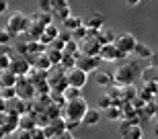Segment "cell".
Returning <instances> with one entry per match:
<instances>
[{"label": "cell", "instance_id": "6da1fadb", "mask_svg": "<svg viewBox=\"0 0 158 139\" xmlns=\"http://www.w3.org/2000/svg\"><path fill=\"white\" fill-rule=\"evenodd\" d=\"M142 70L138 68L135 62H127V64H121L113 76V84H117V86H129V84H134V78L135 76H140Z\"/></svg>", "mask_w": 158, "mask_h": 139}, {"label": "cell", "instance_id": "7a4b0ae2", "mask_svg": "<svg viewBox=\"0 0 158 139\" xmlns=\"http://www.w3.org/2000/svg\"><path fill=\"white\" fill-rule=\"evenodd\" d=\"M88 110V102L84 98H74V100H68V102L62 106V117L66 121H82L84 113Z\"/></svg>", "mask_w": 158, "mask_h": 139}, {"label": "cell", "instance_id": "3957f363", "mask_svg": "<svg viewBox=\"0 0 158 139\" xmlns=\"http://www.w3.org/2000/svg\"><path fill=\"white\" fill-rule=\"evenodd\" d=\"M29 25H31V18L27 17V14L17 10V12H12L10 17H8V21H6V31H8L12 37H17V35L27 33Z\"/></svg>", "mask_w": 158, "mask_h": 139}, {"label": "cell", "instance_id": "277c9868", "mask_svg": "<svg viewBox=\"0 0 158 139\" xmlns=\"http://www.w3.org/2000/svg\"><path fill=\"white\" fill-rule=\"evenodd\" d=\"M113 45L117 47L121 53H125V55H131L135 49V45H138V39H135L131 33H121L115 37V41H113Z\"/></svg>", "mask_w": 158, "mask_h": 139}, {"label": "cell", "instance_id": "5b68a950", "mask_svg": "<svg viewBox=\"0 0 158 139\" xmlns=\"http://www.w3.org/2000/svg\"><path fill=\"white\" fill-rule=\"evenodd\" d=\"M74 58H76V68H80L82 72H86V74H94V72L99 70L101 62H103L99 55H97V58H90V55H82L80 51H78Z\"/></svg>", "mask_w": 158, "mask_h": 139}, {"label": "cell", "instance_id": "8992f818", "mask_svg": "<svg viewBox=\"0 0 158 139\" xmlns=\"http://www.w3.org/2000/svg\"><path fill=\"white\" fill-rule=\"evenodd\" d=\"M17 98H23L29 102L31 98H35V86L29 82V78L27 76H19V80H17Z\"/></svg>", "mask_w": 158, "mask_h": 139}, {"label": "cell", "instance_id": "52a82bcc", "mask_svg": "<svg viewBox=\"0 0 158 139\" xmlns=\"http://www.w3.org/2000/svg\"><path fill=\"white\" fill-rule=\"evenodd\" d=\"M66 82H68V86L82 90V88L86 86V82H88V74L82 72L80 68H72V70L66 72Z\"/></svg>", "mask_w": 158, "mask_h": 139}, {"label": "cell", "instance_id": "ba28073f", "mask_svg": "<svg viewBox=\"0 0 158 139\" xmlns=\"http://www.w3.org/2000/svg\"><path fill=\"white\" fill-rule=\"evenodd\" d=\"M78 45H80V53H82V55H90V58H97V55L101 53V43L94 39V35L90 33V31H88V37H86L84 41H80Z\"/></svg>", "mask_w": 158, "mask_h": 139}, {"label": "cell", "instance_id": "9c48e42d", "mask_svg": "<svg viewBox=\"0 0 158 139\" xmlns=\"http://www.w3.org/2000/svg\"><path fill=\"white\" fill-rule=\"evenodd\" d=\"M99 58L103 59V62H121V59H125L127 55H125V53H121L117 47L113 45V43H107V45H101Z\"/></svg>", "mask_w": 158, "mask_h": 139}, {"label": "cell", "instance_id": "30bf717a", "mask_svg": "<svg viewBox=\"0 0 158 139\" xmlns=\"http://www.w3.org/2000/svg\"><path fill=\"white\" fill-rule=\"evenodd\" d=\"M31 68H33V66L27 62L25 55H17V58L10 59V68L8 70H10L12 74H17V76H27L31 72Z\"/></svg>", "mask_w": 158, "mask_h": 139}, {"label": "cell", "instance_id": "8fae6325", "mask_svg": "<svg viewBox=\"0 0 158 139\" xmlns=\"http://www.w3.org/2000/svg\"><path fill=\"white\" fill-rule=\"evenodd\" d=\"M103 23H105V17L101 14V12H93L90 17L82 23V27L86 31H93V33H97V31H101L103 29Z\"/></svg>", "mask_w": 158, "mask_h": 139}, {"label": "cell", "instance_id": "7c38bea8", "mask_svg": "<svg viewBox=\"0 0 158 139\" xmlns=\"http://www.w3.org/2000/svg\"><path fill=\"white\" fill-rule=\"evenodd\" d=\"M101 119H103V113H101V109H90L88 106V110L84 113V117H82V121L86 127H94V125H99Z\"/></svg>", "mask_w": 158, "mask_h": 139}, {"label": "cell", "instance_id": "4fadbf2b", "mask_svg": "<svg viewBox=\"0 0 158 139\" xmlns=\"http://www.w3.org/2000/svg\"><path fill=\"white\" fill-rule=\"evenodd\" d=\"M35 117H37V113H31V110L27 115H21L19 117V129H21V131H33V129L37 127Z\"/></svg>", "mask_w": 158, "mask_h": 139}, {"label": "cell", "instance_id": "5bb4252c", "mask_svg": "<svg viewBox=\"0 0 158 139\" xmlns=\"http://www.w3.org/2000/svg\"><path fill=\"white\" fill-rule=\"evenodd\" d=\"M90 33H93V31H90ZM93 35H94V39L99 41L101 45H107V43H113V41H115V37H117V35L113 33L111 29H107V27H103L101 31H97V33H93Z\"/></svg>", "mask_w": 158, "mask_h": 139}, {"label": "cell", "instance_id": "9a60e30c", "mask_svg": "<svg viewBox=\"0 0 158 139\" xmlns=\"http://www.w3.org/2000/svg\"><path fill=\"white\" fill-rule=\"evenodd\" d=\"M17 80H19V76L12 74L10 70L0 72V88H15L17 86Z\"/></svg>", "mask_w": 158, "mask_h": 139}, {"label": "cell", "instance_id": "2e32d148", "mask_svg": "<svg viewBox=\"0 0 158 139\" xmlns=\"http://www.w3.org/2000/svg\"><path fill=\"white\" fill-rule=\"evenodd\" d=\"M135 94H138V88L135 86H131V84H129V86H123L121 90H119V100H121V102H131V100L135 98Z\"/></svg>", "mask_w": 158, "mask_h": 139}, {"label": "cell", "instance_id": "e0dca14e", "mask_svg": "<svg viewBox=\"0 0 158 139\" xmlns=\"http://www.w3.org/2000/svg\"><path fill=\"white\" fill-rule=\"evenodd\" d=\"M94 82H97L99 86H111L113 84V74L103 72V70H97V72H94Z\"/></svg>", "mask_w": 158, "mask_h": 139}, {"label": "cell", "instance_id": "ac0fdd59", "mask_svg": "<svg viewBox=\"0 0 158 139\" xmlns=\"http://www.w3.org/2000/svg\"><path fill=\"white\" fill-rule=\"evenodd\" d=\"M43 31H45V27H43V25L33 23V21H31L29 29H27V37H29V41H37L41 35H43Z\"/></svg>", "mask_w": 158, "mask_h": 139}, {"label": "cell", "instance_id": "d6986e66", "mask_svg": "<svg viewBox=\"0 0 158 139\" xmlns=\"http://www.w3.org/2000/svg\"><path fill=\"white\" fill-rule=\"evenodd\" d=\"M152 53L154 51L146 45V43H140V41H138V45H135V49H134V55L138 59H150V58H152Z\"/></svg>", "mask_w": 158, "mask_h": 139}, {"label": "cell", "instance_id": "ffe728a7", "mask_svg": "<svg viewBox=\"0 0 158 139\" xmlns=\"http://www.w3.org/2000/svg\"><path fill=\"white\" fill-rule=\"evenodd\" d=\"M121 137L123 139H142V137H144V131H142L140 125H131V127H127L121 133Z\"/></svg>", "mask_w": 158, "mask_h": 139}, {"label": "cell", "instance_id": "44dd1931", "mask_svg": "<svg viewBox=\"0 0 158 139\" xmlns=\"http://www.w3.org/2000/svg\"><path fill=\"white\" fill-rule=\"evenodd\" d=\"M33 23H39V25H52L53 23V17H52V12H43V10H39V12H35L33 17H29Z\"/></svg>", "mask_w": 158, "mask_h": 139}, {"label": "cell", "instance_id": "7402d4cb", "mask_svg": "<svg viewBox=\"0 0 158 139\" xmlns=\"http://www.w3.org/2000/svg\"><path fill=\"white\" fill-rule=\"evenodd\" d=\"M33 68L41 70V72H49L53 66H52V62H49V58H47L45 53H39V55H37V59H35V66H33Z\"/></svg>", "mask_w": 158, "mask_h": 139}, {"label": "cell", "instance_id": "603a6c76", "mask_svg": "<svg viewBox=\"0 0 158 139\" xmlns=\"http://www.w3.org/2000/svg\"><path fill=\"white\" fill-rule=\"evenodd\" d=\"M82 23H84V21H82L80 17H74V14H70V17L66 18L62 25H64V29H66V31H70V33H72V31H76L78 27H82Z\"/></svg>", "mask_w": 158, "mask_h": 139}, {"label": "cell", "instance_id": "cb8c5ba5", "mask_svg": "<svg viewBox=\"0 0 158 139\" xmlns=\"http://www.w3.org/2000/svg\"><path fill=\"white\" fill-rule=\"evenodd\" d=\"M140 78H142V82H144V84H146V82H154V78H156V68H152V66L142 68Z\"/></svg>", "mask_w": 158, "mask_h": 139}, {"label": "cell", "instance_id": "d4e9b609", "mask_svg": "<svg viewBox=\"0 0 158 139\" xmlns=\"http://www.w3.org/2000/svg\"><path fill=\"white\" fill-rule=\"evenodd\" d=\"M72 12H70V6H66V8H56V10H52V17L53 18H58L60 23H64L66 18L70 17Z\"/></svg>", "mask_w": 158, "mask_h": 139}, {"label": "cell", "instance_id": "484cf974", "mask_svg": "<svg viewBox=\"0 0 158 139\" xmlns=\"http://www.w3.org/2000/svg\"><path fill=\"white\" fill-rule=\"evenodd\" d=\"M60 66L64 68V72H68V70H72V68H76V58L74 55H62V62H60Z\"/></svg>", "mask_w": 158, "mask_h": 139}, {"label": "cell", "instance_id": "4316f807", "mask_svg": "<svg viewBox=\"0 0 158 139\" xmlns=\"http://www.w3.org/2000/svg\"><path fill=\"white\" fill-rule=\"evenodd\" d=\"M0 98L10 102V100L17 98V88H0Z\"/></svg>", "mask_w": 158, "mask_h": 139}, {"label": "cell", "instance_id": "83f0119b", "mask_svg": "<svg viewBox=\"0 0 158 139\" xmlns=\"http://www.w3.org/2000/svg\"><path fill=\"white\" fill-rule=\"evenodd\" d=\"M64 98H66V102H68V100H74V98H80L82 96V90H78V88H72V86H68L64 90Z\"/></svg>", "mask_w": 158, "mask_h": 139}, {"label": "cell", "instance_id": "f1b7e54d", "mask_svg": "<svg viewBox=\"0 0 158 139\" xmlns=\"http://www.w3.org/2000/svg\"><path fill=\"white\" fill-rule=\"evenodd\" d=\"M45 55L49 58L52 66H60V62H62V55H64V53H62V51H56V49H45Z\"/></svg>", "mask_w": 158, "mask_h": 139}, {"label": "cell", "instance_id": "f546056e", "mask_svg": "<svg viewBox=\"0 0 158 139\" xmlns=\"http://www.w3.org/2000/svg\"><path fill=\"white\" fill-rule=\"evenodd\" d=\"M78 51H80V45H78V41L70 39L68 43H66V47H64V53H66V55H76Z\"/></svg>", "mask_w": 158, "mask_h": 139}, {"label": "cell", "instance_id": "4dcf8cb0", "mask_svg": "<svg viewBox=\"0 0 158 139\" xmlns=\"http://www.w3.org/2000/svg\"><path fill=\"white\" fill-rule=\"evenodd\" d=\"M105 119H109V121H117V119H121V110H119V106H109V109H105Z\"/></svg>", "mask_w": 158, "mask_h": 139}, {"label": "cell", "instance_id": "1f68e13d", "mask_svg": "<svg viewBox=\"0 0 158 139\" xmlns=\"http://www.w3.org/2000/svg\"><path fill=\"white\" fill-rule=\"evenodd\" d=\"M97 104L101 106V110H105V109H109V106H113V98L109 96V94H101L99 100H97Z\"/></svg>", "mask_w": 158, "mask_h": 139}, {"label": "cell", "instance_id": "d6a6232c", "mask_svg": "<svg viewBox=\"0 0 158 139\" xmlns=\"http://www.w3.org/2000/svg\"><path fill=\"white\" fill-rule=\"evenodd\" d=\"M86 37H88V31L84 29V27H78L76 31H72V39L78 41V43H80V41H84Z\"/></svg>", "mask_w": 158, "mask_h": 139}, {"label": "cell", "instance_id": "836d02e7", "mask_svg": "<svg viewBox=\"0 0 158 139\" xmlns=\"http://www.w3.org/2000/svg\"><path fill=\"white\" fill-rule=\"evenodd\" d=\"M43 33H45L47 37H49V39H56V37L60 35V29L52 23V25H45V31H43Z\"/></svg>", "mask_w": 158, "mask_h": 139}, {"label": "cell", "instance_id": "e575fe53", "mask_svg": "<svg viewBox=\"0 0 158 139\" xmlns=\"http://www.w3.org/2000/svg\"><path fill=\"white\" fill-rule=\"evenodd\" d=\"M64 47H66V43L62 39H58V37H56V39L47 45V49H56V51H62V53H64Z\"/></svg>", "mask_w": 158, "mask_h": 139}, {"label": "cell", "instance_id": "d590c367", "mask_svg": "<svg viewBox=\"0 0 158 139\" xmlns=\"http://www.w3.org/2000/svg\"><path fill=\"white\" fill-rule=\"evenodd\" d=\"M37 8L43 10V12H52L53 4H52V0H37Z\"/></svg>", "mask_w": 158, "mask_h": 139}, {"label": "cell", "instance_id": "8d00e7d4", "mask_svg": "<svg viewBox=\"0 0 158 139\" xmlns=\"http://www.w3.org/2000/svg\"><path fill=\"white\" fill-rule=\"evenodd\" d=\"M10 41H12V35L8 33V31H2L0 29V45H10Z\"/></svg>", "mask_w": 158, "mask_h": 139}, {"label": "cell", "instance_id": "74e56055", "mask_svg": "<svg viewBox=\"0 0 158 139\" xmlns=\"http://www.w3.org/2000/svg\"><path fill=\"white\" fill-rule=\"evenodd\" d=\"M29 135H31V139H47L45 133H43V127H39V125H37L33 131H29Z\"/></svg>", "mask_w": 158, "mask_h": 139}, {"label": "cell", "instance_id": "f35d334b", "mask_svg": "<svg viewBox=\"0 0 158 139\" xmlns=\"http://www.w3.org/2000/svg\"><path fill=\"white\" fill-rule=\"evenodd\" d=\"M10 59H12V55H0V72L10 68Z\"/></svg>", "mask_w": 158, "mask_h": 139}, {"label": "cell", "instance_id": "ab89813d", "mask_svg": "<svg viewBox=\"0 0 158 139\" xmlns=\"http://www.w3.org/2000/svg\"><path fill=\"white\" fill-rule=\"evenodd\" d=\"M129 104L134 106V110H142V109H144V104H146V102H144V100H142L140 96H135V98L131 100V102H129Z\"/></svg>", "mask_w": 158, "mask_h": 139}, {"label": "cell", "instance_id": "60d3db41", "mask_svg": "<svg viewBox=\"0 0 158 139\" xmlns=\"http://www.w3.org/2000/svg\"><path fill=\"white\" fill-rule=\"evenodd\" d=\"M12 139H31L29 131H21V129H17L15 133H12Z\"/></svg>", "mask_w": 158, "mask_h": 139}, {"label": "cell", "instance_id": "b9f144b4", "mask_svg": "<svg viewBox=\"0 0 158 139\" xmlns=\"http://www.w3.org/2000/svg\"><path fill=\"white\" fill-rule=\"evenodd\" d=\"M144 88H146V90H150L154 96L158 94V82H146V84H144Z\"/></svg>", "mask_w": 158, "mask_h": 139}, {"label": "cell", "instance_id": "7bdbcfd3", "mask_svg": "<svg viewBox=\"0 0 158 139\" xmlns=\"http://www.w3.org/2000/svg\"><path fill=\"white\" fill-rule=\"evenodd\" d=\"M58 39H62V41H64V43H68V41H70L72 39V33H70V31H60V35H58Z\"/></svg>", "mask_w": 158, "mask_h": 139}, {"label": "cell", "instance_id": "ee69618b", "mask_svg": "<svg viewBox=\"0 0 158 139\" xmlns=\"http://www.w3.org/2000/svg\"><path fill=\"white\" fill-rule=\"evenodd\" d=\"M64 121H66V119H64ZM78 125H82V123L80 121H66V131H70V133H72Z\"/></svg>", "mask_w": 158, "mask_h": 139}, {"label": "cell", "instance_id": "f6af8a7d", "mask_svg": "<svg viewBox=\"0 0 158 139\" xmlns=\"http://www.w3.org/2000/svg\"><path fill=\"white\" fill-rule=\"evenodd\" d=\"M52 4H53V10H56V8H66V6H70L68 0H52Z\"/></svg>", "mask_w": 158, "mask_h": 139}, {"label": "cell", "instance_id": "bcb514c9", "mask_svg": "<svg viewBox=\"0 0 158 139\" xmlns=\"http://www.w3.org/2000/svg\"><path fill=\"white\" fill-rule=\"evenodd\" d=\"M53 139H74V135H72L70 131H62V133H60V135H56Z\"/></svg>", "mask_w": 158, "mask_h": 139}, {"label": "cell", "instance_id": "7dc6e473", "mask_svg": "<svg viewBox=\"0 0 158 139\" xmlns=\"http://www.w3.org/2000/svg\"><path fill=\"white\" fill-rule=\"evenodd\" d=\"M0 55H12V49L8 45H0Z\"/></svg>", "mask_w": 158, "mask_h": 139}, {"label": "cell", "instance_id": "c3c4849f", "mask_svg": "<svg viewBox=\"0 0 158 139\" xmlns=\"http://www.w3.org/2000/svg\"><path fill=\"white\" fill-rule=\"evenodd\" d=\"M150 66H152V68H158V51L152 53V58H150Z\"/></svg>", "mask_w": 158, "mask_h": 139}, {"label": "cell", "instance_id": "681fc988", "mask_svg": "<svg viewBox=\"0 0 158 139\" xmlns=\"http://www.w3.org/2000/svg\"><path fill=\"white\" fill-rule=\"evenodd\" d=\"M8 10V0H0V14H4Z\"/></svg>", "mask_w": 158, "mask_h": 139}, {"label": "cell", "instance_id": "f907efd6", "mask_svg": "<svg viewBox=\"0 0 158 139\" xmlns=\"http://www.w3.org/2000/svg\"><path fill=\"white\" fill-rule=\"evenodd\" d=\"M140 2H142V0H125V4H127V6H138Z\"/></svg>", "mask_w": 158, "mask_h": 139}, {"label": "cell", "instance_id": "816d5d0a", "mask_svg": "<svg viewBox=\"0 0 158 139\" xmlns=\"http://www.w3.org/2000/svg\"><path fill=\"white\" fill-rule=\"evenodd\" d=\"M6 123V113H0V127H4Z\"/></svg>", "mask_w": 158, "mask_h": 139}, {"label": "cell", "instance_id": "f5cc1de1", "mask_svg": "<svg viewBox=\"0 0 158 139\" xmlns=\"http://www.w3.org/2000/svg\"><path fill=\"white\" fill-rule=\"evenodd\" d=\"M0 113H6V100L0 98Z\"/></svg>", "mask_w": 158, "mask_h": 139}, {"label": "cell", "instance_id": "db71d44e", "mask_svg": "<svg viewBox=\"0 0 158 139\" xmlns=\"http://www.w3.org/2000/svg\"><path fill=\"white\" fill-rule=\"evenodd\" d=\"M6 137H8V133L4 131V127H0V139H6Z\"/></svg>", "mask_w": 158, "mask_h": 139}, {"label": "cell", "instance_id": "11a10c76", "mask_svg": "<svg viewBox=\"0 0 158 139\" xmlns=\"http://www.w3.org/2000/svg\"><path fill=\"white\" fill-rule=\"evenodd\" d=\"M154 135H156V137H158V121L154 123Z\"/></svg>", "mask_w": 158, "mask_h": 139}, {"label": "cell", "instance_id": "9f6ffc18", "mask_svg": "<svg viewBox=\"0 0 158 139\" xmlns=\"http://www.w3.org/2000/svg\"><path fill=\"white\" fill-rule=\"evenodd\" d=\"M154 82H158V68H156V78H154Z\"/></svg>", "mask_w": 158, "mask_h": 139}, {"label": "cell", "instance_id": "6f0895ef", "mask_svg": "<svg viewBox=\"0 0 158 139\" xmlns=\"http://www.w3.org/2000/svg\"><path fill=\"white\" fill-rule=\"evenodd\" d=\"M154 104H156V117H158V102H154Z\"/></svg>", "mask_w": 158, "mask_h": 139}, {"label": "cell", "instance_id": "680465c9", "mask_svg": "<svg viewBox=\"0 0 158 139\" xmlns=\"http://www.w3.org/2000/svg\"><path fill=\"white\" fill-rule=\"evenodd\" d=\"M74 139H78V137H74Z\"/></svg>", "mask_w": 158, "mask_h": 139}, {"label": "cell", "instance_id": "91938a15", "mask_svg": "<svg viewBox=\"0 0 158 139\" xmlns=\"http://www.w3.org/2000/svg\"><path fill=\"white\" fill-rule=\"evenodd\" d=\"M156 139H158V137H156Z\"/></svg>", "mask_w": 158, "mask_h": 139}]
</instances>
